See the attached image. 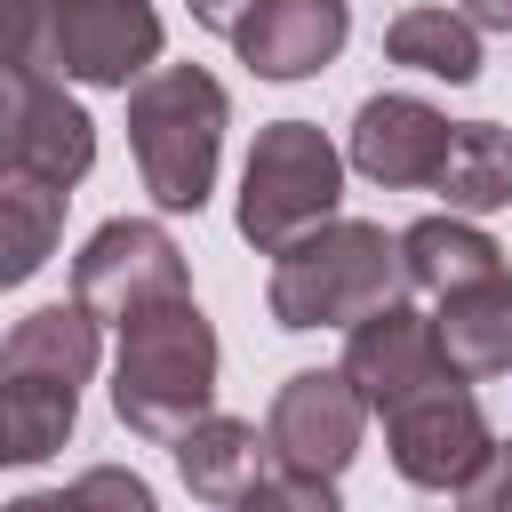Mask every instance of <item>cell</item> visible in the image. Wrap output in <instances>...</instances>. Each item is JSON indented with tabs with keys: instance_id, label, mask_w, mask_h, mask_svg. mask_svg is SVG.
<instances>
[{
	"instance_id": "obj_3",
	"label": "cell",
	"mask_w": 512,
	"mask_h": 512,
	"mask_svg": "<svg viewBox=\"0 0 512 512\" xmlns=\"http://www.w3.org/2000/svg\"><path fill=\"white\" fill-rule=\"evenodd\" d=\"M128 144L144 168V192L160 208H200L216 184V152H224V88L200 64H160L152 80L128 88Z\"/></svg>"
},
{
	"instance_id": "obj_10",
	"label": "cell",
	"mask_w": 512,
	"mask_h": 512,
	"mask_svg": "<svg viewBox=\"0 0 512 512\" xmlns=\"http://www.w3.org/2000/svg\"><path fill=\"white\" fill-rule=\"evenodd\" d=\"M344 376H352V392L368 400V416H384V408L416 400L424 384H440V376H456V368L440 360V336H432L424 312L384 304V312H368V320L344 336Z\"/></svg>"
},
{
	"instance_id": "obj_15",
	"label": "cell",
	"mask_w": 512,
	"mask_h": 512,
	"mask_svg": "<svg viewBox=\"0 0 512 512\" xmlns=\"http://www.w3.org/2000/svg\"><path fill=\"white\" fill-rule=\"evenodd\" d=\"M432 336H440V360H448L464 384L512 368V280H480V288L440 296Z\"/></svg>"
},
{
	"instance_id": "obj_25",
	"label": "cell",
	"mask_w": 512,
	"mask_h": 512,
	"mask_svg": "<svg viewBox=\"0 0 512 512\" xmlns=\"http://www.w3.org/2000/svg\"><path fill=\"white\" fill-rule=\"evenodd\" d=\"M184 8H192L200 24H216V32H240V16H248L256 0H184Z\"/></svg>"
},
{
	"instance_id": "obj_20",
	"label": "cell",
	"mask_w": 512,
	"mask_h": 512,
	"mask_svg": "<svg viewBox=\"0 0 512 512\" xmlns=\"http://www.w3.org/2000/svg\"><path fill=\"white\" fill-rule=\"evenodd\" d=\"M56 232H64V192L40 176H8L0 184V280L8 288L32 280L56 248Z\"/></svg>"
},
{
	"instance_id": "obj_19",
	"label": "cell",
	"mask_w": 512,
	"mask_h": 512,
	"mask_svg": "<svg viewBox=\"0 0 512 512\" xmlns=\"http://www.w3.org/2000/svg\"><path fill=\"white\" fill-rule=\"evenodd\" d=\"M384 56L408 64V72H432V80L464 88V80H480V24L448 16V8H408V16H392Z\"/></svg>"
},
{
	"instance_id": "obj_14",
	"label": "cell",
	"mask_w": 512,
	"mask_h": 512,
	"mask_svg": "<svg viewBox=\"0 0 512 512\" xmlns=\"http://www.w3.org/2000/svg\"><path fill=\"white\" fill-rule=\"evenodd\" d=\"M96 328H104V320H96L88 304H40V312H24V320L8 328V344H0V376L88 384V368H96V352H104Z\"/></svg>"
},
{
	"instance_id": "obj_12",
	"label": "cell",
	"mask_w": 512,
	"mask_h": 512,
	"mask_svg": "<svg viewBox=\"0 0 512 512\" xmlns=\"http://www.w3.org/2000/svg\"><path fill=\"white\" fill-rule=\"evenodd\" d=\"M344 32H352L344 0H256L240 16L232 48H240V64L256 80H312L320 64H336Z\"/></svg>"
},
{
	"instance_id": "obj_16",
	"label": "cell",
	"mask_w": 512,
	"mask_h": 512,
	"mask_svg": "<svg viewBox=\"0 0 512 512\" xmlns=\"http://www.w3.org/2000/svg\"><path fill=\"white\" fill-rule=\"evenodd\" d=\"M264 456H272V440H256V424H240V416H208L176 440V472L200 504H240L264 480Z\"/></svg>"
},
{
	"instance_id": "obj_6",
	"label": "cell",
	"mask_w": 512,
	"mask_h": 512,
	"mask_svg": "<svg viewBox=\"0 0 512 512\" xmlns=\"http://www.w3.org/2000/svg\"><path fill=\"white\" fill-rule=\"evenodd\" d=\"M176 296H192L184 248H176L160 224H144V216H112V224L72 256V304H88V312L112 320V328H128L136 312L176 304Z\"/></svg>"
},
{
	"instance_id": "obj_23",
	"label": "cell",
	"mask_w": 512,
	"mask_h": 512,
	"mask_svg": "<svg viewBox=\"0 0 512 512\" xmlns=\"http://www.w3.org/2000/svg\"><path fill=\"white\" fill-rule=\"evenodd\" d=\"M232 512H344V504H336V488L312 480V472H264Z\"/></svg>"
},
{
	"instance_id": "obj_13",
	"label": "cell",
	"mask_w": 512,
	"mask_h": 512,
	"mask_svg": "<svg viewBox=\"0 0 512 512\" xmlns=\"http://www.w3.org/2000/svg\"><path fill=\"white\" fill-rule=\"evenodd\" d=\"M400 272L408 288L424 296H456V288H480V280H512L504 272V248L472 224V216H424L400 232Z\"/></svg>"
},
{
	"instance_id": "obj_27",
	"label": "cell",
	"mask_w": 512,
	"mask_h": 512,
	"mask_svg": "<svg viewBox=\"0 0 512 512\" xmlns=\"http://www.w3.org/2000/svg\"><path fill=\"white\" fill-rule=\"evenodd\" d=\"M8 512H64V496H16Z\"/></svg>"
},
{
	"instance_id": "obj_8",
	"label": "cell",
	"mask_w": 512,
	"mask_h": 512,
	"mask_svg": "<svg viewBox=\"0 0 512 512\" xmlns=\"http://www.w3.org/2000/svg\"><path fill=\"white\" fill-rule=\"evenodd\" d=\"M0 152H8V176H40V184L72 192L96 160V120L64 96V80L0 72Z\"/></svg>"
},
{
	"instance_id": "obj_5",
	"label": "cell",
	"mask_w": 512,
	"mask_h": 512,
	"mask_svg": "<svg viewBox=\"0 0 512 512\" xmlns=\"http://www.w3.org/2000/svg\"><path fill=\"white\" fill-rule=\"evenodd\" d=\"M384 440H392L400 480H416V488H464L472 496L480 472L496 464V432H488L480 400L464 392V376H440L416 400L384 408Z\"/></svg>"
},
{
	"instance_id": "obj_17",
	"label": "cell",
	"mask_w": 512,
	"mask_h": 512,
	"mask_svg": "<svg viewBox=\"0 0 512 512\" xmlns=\"http://www.w3.org/2000/svg\"><path fill=\"white\" fill-rule=\"evenodd\" d=\"M80 416V384H48V376H0V456L8 464H40L72 440Z\"/></svg>"
},
{
	"instance_id": "obj_22",
	"label": "cell",
	"mask_w": 512,
	"mask_h": 512,
	"mask_svg": "<svg viewBox=\"0 0 512 512\" xmlns=\"http://www.w3.org/2000/svg\"><path fill=\"white\" fill-rule=\"evenodd\" d=\"M64 512H160V504H152V488H144L136 472H120V464H88V472L64 488Z\"/></svg>"
},
{
	"instance_id": "obj_24",
	"label": "cell",
	"mask_w": 512,
	"mask_h": 512,
	"mask_svg": "<svg viewBox=\"0 0 512 512\" xmlns=\"http://www.w3.org/2000/svg\"><path fill=\"white\" fill-rule=\"evenodd\" d=\"M464 512H512V448H496V464L480 472V488H472Z\"/></svg>"
},
{
	"instance_id": "obj_11",
	"label": "cell",
	"mask_w": 512,
	"mask_h": 512,
	"mask_svg": "<svg viewBox=\"0 0 512 512\" xmlns=\"http://www.w3.org/2000/svg\"><path fill=\"white\" fill-rule=\"evenodd\" d=\"M448 144H456V120L432 112L424 96H368V104L352 112V168H360L368 184H392V192L440 184Z\"/></svg>"
},
{
	"instance_id": "obj_7",
	"label": "cell",
	"mask_w": 512,
	"mask_h": 512,
	"mask_svg": "<svg viewBox=\"0 0 512 512\" xmlns=\"http://www.w3.org/2000/svg\"><path fill=\"white\" fill-rule=\"evenodd\" d=\"M360 432H368V400L352 392L344 368H296L272 392V416H264L272 464L280 472H312V480H336L360 456Z\"/></svg>"
},
{
	"instance_id": "obj_21",
	"label": "cell",
	"mask_w": 512,
	"mask_h": 512,
	"mask_svg": "<svg viewBox=\"0 0 512 512\" xmlns=\"http://www.w3.org/2000/svg\"><path fill=\"white\" fill-rule=\"evenodd\" d=\"M8 80H64L56 48V0H8Z\"/></svg>"
},
{
	"instance_id": "obj_2",
	"label": "cell",
	"mask_w": 512,
	"mask_h": 512,
	"mask_svg": "<svg viewBox=\"0 0 512 512\" xmlns=\"http://www.w3.org/2000/svg\"><path fill=\"white\" fill-rule=\"evenodd\" d=\"M400 240H384V224L336 216L320 232H304L296 248L272 256V320L280 328H360L368 312L400 304Z\"/></svg>"
},
{
	"instance_id": "obj_1",
	"label": "cell",
	"mask_w": 512,
	"mask_h": 512,
	"mask_svg": "<svg viewBox=\"0 0 512 512\" xmlns=\"http://www.w3.org/2000/svg\"><path fill=\"white\" fill-rule=\"evenodd\" d=\"M216 328L192 296L152 304L120 328V360H112V408L128 432L144 440H184L192 424H208L216 408Z\"/></svg>"
},
{
	"instance_id": "obj_26",
	"label": "cell",
	"mask_w": 512,
	"mask_h": 512,
	"mask_svg": "<svg viewBox=\"0 0 512 512\" xmlns=\"http://www.w3.org/2000/svg\"><path fill=\"white\" fill-rule=\"evenodd\" d=\"M464 16L488 24V32H512V0H464Z\"/></svg>"
},
{
	"instance_id": "obj_18",
	"label": "cell",
	"mask_w": 512,
	"mask_h": 512,
	"mask_svg": "<svg viewBox=\"0 0 512 512\" xmlns=\"http://www.w3.org/2000/svg\"><path fill=\"white\" fill-rule=\"evenodd\" d=\"M448 200V216H488L512 200V136L496 120H456V144H448V168L432 184Z\"/></svg>"
},
{
	"instance_id": "obj_9",
	"label": "cell",
	"mask_w": 512,
	"mask_h": 512,
	"mask_svg": "<svg viewBox=\"0 0 512 512\" xmlns=\"http://www.w3.org/2000/svg\"><path fill=\"white\" fill-rule=\"evenodd\" d=\"M56 48H64V80L88 88H128L152 80L160 64V16L152 0H56Z\"/></svg>"
},
{
	"instance_id": "obj_4",
	"label": "cell",
	"mask_w": 512,
	"mask_h": 512,
	"mask_svg": "<svg viewBox=\"0 0 512 512\" xmlns=\"http://www.w3.org/2000/svg\"><path fill=\"white\" fill-rule=\"evenodd\" d=\"M336 192H344V152L312 120H272L256 128V152L240 168V240L280 256L304 232L336 224Z\"/></svg>"
}]
</instances>
